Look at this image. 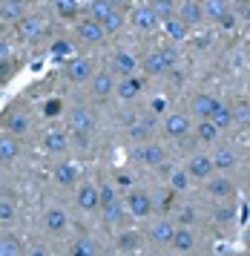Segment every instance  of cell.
Instances as JSON below:
<instances>
[{
  "label": "cell",
  "mask_w": 250,
  "mask_h": 256,
  "mask_svg": "<svg viewBox=\"0 0 250 256\" xmlns=\"http://www.w3.org/2000/svg\"><path fill=\"white\" fill-rule=\"evenodd\" d=\"M176 64H178V52L172 46H158V49H152L150 55H144L141 70H144L147 78H161L170 70H176Z\"/></svg>",
  "instance_id": "cell-1"
},
{
  "label": "cell",
  "mask_w": 250,
  "mask_h": 256,
  "mask_svg": "<svg viewBox=\"0 0 250 256\" xmlns=\"http://www.w3.org/2000/svg\"><path fill=\"white\" fill-rule=\"evenodd\" d=\"M90 18L104 26L106 35H110V32H118V29L124 26V14H121V9L115 6L112 0H92L90 3Z\"/></svg>",
  "instance_id": "cell-2"
},
{
  "label": "cell",
  "mask_w": 250,
  "mask_h": 256,
  "mask_svg": "<svg viewBox=\"0 0 250 256\" xmlns=\"http://www.w3.org/2000/svg\"><path fill=\"white\" fill-rule=\"evenodd\" d=\"M66 124H69V130L75 132V138H78L80 144H90V136H92V130H95V116H92L90 110L72 106L69 116H66Z\"/></svg>",
  "instance_id": "cell-3"
},
{
  "label": "cell",
  "mask_w": 250,
  "mask_h": 256,
  "mask_svg": "<svg viewBox=\"0 0 250 256\" xmlns=\"http://www.w3.org/2000/svg\"><path fill=\"white\" fill-rule=\"evenodd\" d=\"M164 132L176 141L184 138V136L193 132V118L187 116V112H167L164 116Z\"/></svg>",
  "instance_id": "cell-4"
},
{
  "label": "cell",
  "mask_w": 250,
  "mask_h": 256,
  "mask_svg": "<svg viewBox=\"0 0 250 256\" xmlns=\"http://www.w3.org/2000/svg\"><path fill=\"white\" fill-rule=\"evenodd\" d=\"M152 130H156V118L152 116H138V118H132V121L126 124L130 138L138 141V144H144V141L152 138Z\"/></svg>",
  "instance_id": "cell-5"
},
{
  "label": "cell",
  "mask_w": 250,
  "mask_h": 256,
  "mask_svg": "<svg viewBox=\"0 0 250 256\" xmlns=\"http://www.w3.org/2000/svg\"><path fill=\"white\" fill-rule=\"evenodd\" d=\"M92 60L90 58H69L66 60V78L72 84H86V81H92Z\"/></svg>",
  "instance_id": "cell-6"
},
{
  "label": "cell",
  "mask_w": 250,
  "mask_h": 256,
  "mask_svg": "<svg viewBox=\"0 0 250 256\" xmlns=\"http://www.w3.org/2000/svg\"><path fill=\"white\" fill-rule=\"evenodd\" d=\"M187 173H190V178H213V173H216V167H213V158H210V152H196V156H190V164H187Z\"/></svg>",
  "instance_id": "cell-7"
},
{
  "label": "cell",
  "mask_w": 250,
  "mask_h": 256,
  "mask_svg": "<svg viewBox=\"0 0 250 256\" xmlns=\"http://www.w3.org/2000/svg\"><path fill=\"white\" fill-rule=\"evenodd\" d=\"M132 156H136L138 164H147V167H161L164 158H167V152H164L161 144H141V147H136Z\"/></svg>",
  "instance_id": "cell-8"
},
{
  "label": "cell",
  "mask_w": 250,
  "mask_h": 256,
  "mask_svg": "<svg viewBox=\"0 0 250 256\" xmlns=\"http://www.w3.org/2000/svg\"><path fill=\"white\" fill-rule=\"evenodd\" d=\"M75 35H78L84 44H101L106 32H104V26L98 24V20H92L90 14H86L84 20H78V26H75Z\"/></svg>",
  "instance_id": "cell-9"
},
{
  "label": "cell",
  "mask_w": 250,
  "mask_h": 256,
  "mask_svg": "<svg viewBox=\"0 0 250 256\" xmlns=\"http://www.w3.org/2000/svg\"><path fill=\"white\" fill-rule=\"evenodd\" d=\"M222 104L218 98H213V95H207V92H198L190 101V116H196L198 121H204V118H213V112H216V106Z\"/></svg>",
  "instance_id": "cell-10"
},
{
  "label": "cell",
  "mask_w": 250,
  "mask_h": 256,
  "mask_svg": "<svg viewBox=\"0 0 250 256\" xmlns=\"http://www.w3.org/2000/svg\"><path fill=\"white\" fill-rule=\"evenodd\" d=\"M141 64V60H136V55H130V52H112V58H110V72L112 75H118V78H126V75H132L136 72V66Z\"/></svg>",
  "instance_id": "cell-11"
},
{
  "label": "cell",
  "mask_w": 250,
  "mask_h": 256,
  "mask_svg": "<svg viewBox=\"0 0 250 256\" xmlns=\"http://www.w3.org/2000/svg\"><path fill=\"white\" fill-rule=\"evenodd\" d=\"M126 210L136 216V219H144L152 213V198L144 193V190H132L130 196H126Z\"/></svg>",
  "instance_id": "cell-12"
},
{
  "label": "cell",
  "mask_w": 250,
  "mask_h": 256,
  "mask_svg": "<svg viewBox=\"0 0 250 256\" xmlns=\"http://www.w3.org/2000/svg\"><path fill=\"white\" fill-rule=\"evenodd\" d=\"M40 35H44V20H40V18L23 14L20 20H18V38H20V40H38Z\"/></svg>",
  "instance_id": "cell-13"
},
{
  "label": "cell",
  "mask_w": 250,
  "mask_h": 256,
  "mask_svg": "<svg viewBox=\"0 0 250 256\" xmlns=\"http://www.w3.org/2000/svg\"><path fill=\"white\" fill-rule=\"evenodd\" d=\"M90 86H92V95H95V98H110L112 90H115V75L110 70L95 72L92 81H90Z\"/></svg>",
  "instance_id": "cell-14"
},
{
  "label": "cell",
  "mask_w": 250,
  "mask_h": 256,
  "mask_svg": "<svg viewBox=\"0 0 250 256\" xmlns=\"http://www.w3.org/2000/svg\"><path fill=\"white\" fill-rule=\"evenodd\" d=\"M141 90H144V78H136V75H126V78L115 84V92H118L121 101H136Z\"/></svg>",
  "instance_id": "cell-15"
},
{
  "label": "cell",
  "mask_w": 250,
  "mask_h": 256,
  "mask_svg": "<svg viewBox=\"0 0 250 256\" xmlns=\"http://www.w3.org/2000/svg\"><path fill=\"white\" fill-rule=\"evenodd\" d=\"M78 208L80 210H101V190L95 184L78 187Z\"/></svg>",
  "instance_id": "cell-16"
},
{
  "label": "cell",
  "mask_w": 250,
  "mask_h": 256,
  "mask_svg": "<svg viewBox=\"0 0 250 256\" xmlns=\"http://www.w3.org/2000/svg\"><path fill=\"white\" fill-rule=\"evenodd\" d=\"M172 236H176V228H172V222L167 219H158L150 224V239L156 244H172Z\"/></svg>",
  "instance_id": "cell-17"
},
{
  "label": "cell",
  "mask_w": 250,
  "mask_h": 256,
  "mask_svg": "<svg viewBox=\"0 0 250 256\" xmlns=\"http://www.w3.org/2000/svg\"><path fill=\"white\" fill-rule=\"evenodd\" d=\"M207 190H210V196H216V198H233L236 196L233 182L224 178V176H213V178H207Z\"/></svg>",
  "instance_id": "cell-18"
},
{
  "label": "cell",
  "mask_w": 250,
  "mask_h": 256,
  "mask_svg": "<svg viewBox=\"0 0 250 256\" xmlns=\"http://www.w3.org/2000/svg\"><path fill=\"white\" fill-rule=\"evenodd\" d=\"M66 224H69V219H66V213L60 208H49V210H44V228L49 233H60V230H66Z\"/></svg>",
  "instance_id": "cell-19"
},
{
  "label": "cell",
  "mask_w": 250,
  "mask_h": 256,
  "mask_svg": "<svg viewBox=\"0 0 250 256\" xmlns=\"http://www.w3.org/2000/svg\"><path fill=\"white\" fill-rule=\"evenodd\" d=\"M178 18H182L187 26H198L204 20V12H202V3L198 0H184L182 9H178Z\"/></svg>",
  "instance_id": "cell-20"
},
{
  "label": "cell",
  "mask_w": 250,
  "mask_h": 256,
  "mask_svg": "<svg viewBox=\"0 0 250 256\" xmlns=\"http://www.w3.org/2000/svg\"><path fill=\"white\" fill-rule=\"evenodd\" d=\"M66 132L64 130H46L44 132V150L46 152H66Z\"/></svg>",
  "instance_id": "cell-21"
},
{
  "label": "cell",
  "mask_w": 250,
  "mask_h": 256,
  "mask_svg": "<svg viewBox=\"0 0 250 256\" xmlns=\"http://www.w3.org/2000/svg\"><path fill=\"white\" fill-rule=\"evenodd\" d=\"M132 26L150 32V29H156V26H158V18H156V12H152L150 6H136V12H132Z\"/></svg>",
  "instance_id": "cell-22"
},
{
  "label": "cell",
  "mask_w": 250,
  "mask_h": 256,
  "mask_svg": "<svg viewBox=\"0 0 250 256\" xmlns=\"http://www.w3.org/2000/svg\"><path fill=\"white\" fill-rule=\"evenodd\" d=\"M218 132H222V130H218L210 118H204V121L193 124V136L198 138V144H213V141L218 138Z\"/></svg>",
  "instance_id": "cell-23"
},
{
  "label": "cell",
  "mask_w": 250,
  "mask_h": 256,
  "mask_svg": "<svg viewBox=\"0 0 250 256\" xmlns=\"http://www.w3.org/2000/svg\"><path fill=\"white\" fill-rule=\"evenodd\" d=\"M187 32H190V26L184 24L178 14H176V18H170V20H164V35L170 38L172 44H182L184 38H187Z\"/></svg>",
  "instance_id": "cell-24"
},
{
  "label": "cell",
  "mask_w": 250,
  "mask_h": 256,
  "mask_svg": "<svg viewBox=\"0 0 250 256\" xmlns=\"http://www.w3.org/2000/svg\"><path fill=\"white\" fill-rule=\"evenodd\" d=\"M20 156L18 136H0V164H9Z\"/></svg>",
  "instance_id": "cell-25"
},
{
  "label": "cell",
  "mask_w": 250,
  "mask_h": 256,
  "mask_svg": "<svg viewBox=\"0 0 250 256\" xmlns=\"http://www.w3.org/2000/svg\"><path fill=\"white\" fill-rule=\"evenodd\" d=\"M55 182L60 187H72L75 182H78V167H75L72 162L58 164V167H55Z\"/></svg>",
  "instance_id": "cell-26"
},
{
  "label": "cell",
  "mask_w": 250,
  "mask_h": 256,
  "mask_svg": "<svg viewBox=\"0 0 250 256\" xmlns=\"http://www.w3.org/2000/svg\"><path fill=\"white\" fill-rule=\"evenodd\" d=\"M6 130H9V136H23L26 130H29V116L20 112V110H14L6 116Z\"/></svg>",
  "instance_id": "cell-27"
},
{
  "label": "cell",
  "mask_w": 250,
  "mask_h": 256,
  "mask_svg": "<svg viewBox=\"0 0 250 256\" xmlns=\"http://www.w3.org/2000/svg\"><path fill=\"white\" fill-rule=\"evenodd\" d=\"M202 12L210 20H222L230 9H228V0H202Z\"/></svg>",
  "instance_id": "cell-28"
},
{
  "label": "cell",
  "mask_w": 250,
  "mask_h": 256,
  "mask_svg": "<svg viewBox=\"0 0 250 256\" xmlns=\"http://www.w3.org/2000/svg\"><path fill=\"white\" fill-rule=\"evenodd\" d=\"M210 158H213V167L216 170H230L236 164V152L230 150V147H218V150L210 152Z\"/></svg>",
  "instance_id": "cell-29"
},
{
  "label": "cell",
  "mask_w": 250,
  "mask_h": 256,
  "mask_svg": "<svg viewBox=\"0 0 250 256\" xmlns=\"http://www.w3.org/2000/svg\"><path fill=\"white\" fill-rule=\"evenodd\" d=\"M150 9H152V12H156V18H158V20H170V18H176V0H150L147 3Z\"/></svg>",
  "instance_id": "cell-30"
},
{
  "label": "cell",
  "mask_w": 250,
  "mask_h": 256,
  "mask_svg": "<svg viewBox=\"0 0 250 256\" xmlns=\"http://www.w3.org/2000/svg\"><path fill=\"white\" fill-rule=\"evenodd\" d=\"M193 244H196V236L193 233H190V228H176V236H172V248H176V250H184V254H187V250H193Z\"/></svg>",
  "instance_id": "cell-31"
},
{
  "label": "cell",
  "mask_w": 250,
  "mask_h": 256,
  "mask_svg": "<svg viewBox=\"0 0 250 256\" xmlns=\"http://www.w3.org/2000/svg\"><path fill=\"white\" fill-rule=\"evenodd\" d=\"M101 219L106 222V224H118V222L124 219V204L115 198L112 204H104L101 208Z\"/></svg>",
  "instance_id": "cell-32"
},
{
  "label": "cell",
  "mask_w": 250,
  "mask_h": 256,
  "mask_svg": "<svg viewBox=\"0 0 250 256\" xmlns=\"http://www.w3.org/2000/svg\"><path fill=\"white\" fill-rule=\"evenodd\" d=\"M213 124H216L218 130H228L230 124H233V106H228V104H218L216 106V112H213V118H210Z\"/></svg>",
  "instance_id": "cell-33"
},
{
  "label": "cell",
  "mask_w": 250,
  "mask_h": 256,
  "mask_svg": "<svg viewBox=\"0 0 250 256\" xmlns=\"http://www.w3.org/2000/svg\"><path fill=\"white\" fill-rule=\"evenodd\" d=\"M69 256H98V248H95V242H92V239L80 236V239H75V244H72Z\"/></svg>",
  "instance_id": "cell-34"
},
{
  "label": "cell",
  "mask_w": 250,
  "mask_h": 256,
  "mask_svg": "<svg viewBox=\"0 0 250 256\" xmlns=\"http://www.w3.org/2000/svg\"><path fill=\"white\" fill-rule=\"evenodd\" d=\"M118 248L126 250V254H130V250H138V248H141V233L138 230H124L121 236H118Z\"/></svg>",
  "instance_id": "cell-35"
},
{
  "label": "cell",
  "mask_w": 250,
  "mask_h": 256,
  "mask_svg": "<svg viewBox=\"0 0 250 256\" xmlns=\"http://www.w3.org/2000/svg\"><path fill=\"white\" fill-rule=\"evenodd\" d=\"M0 256H20V239L0 236Z\"/></svg>",
  "instance_id": "cell-36"
},
{
  "label": "cell",
  "mask_w": 250,
  "mask_h": 256,
  "mask_svg": "<svg viewBox=\"0 0 250 256\" xmlns=\"http://www.w3.org/2000/svg\"><path fill=\"white\" fill-rule=\"evenodd\" d=\"M170 187H172V193L187 190V187H190V173H187V170H172L170 173Z\"/></svg>",
  "instance_id": "cell-37"
},
{
  "label": "cell",
  "mask_w": 250,
  "mask_h": 256,
  "mask_svg": "<svg viewBox=\"0 0 250 256\" xmlns=\"http://www.w3.org/2000/svg\"><path fill=\"white\" fill-rule=\"evenodd\" d=\"M0 12H3V18H14V20H20L23 18V6L18 3V0H3V3H0Z\"/></svg>",
  "instance_id": "cell-38"
},
{
  "label": "cell",
  "mask_w": 250,
  "mask_h": 256,
  "mask_svg": "<svg viewBox=\"0 0 250 256\" xmlns=\"http://www.w3.org/2000/svg\"><path fill=\"white\" fill-rule=\"evenodd\" d=\"M233 124H242V127H250V104H236L233 106Z\"/></svg>",
  "instance_id": "cell-39"
},
{
  "label": "cell",
  "mask_w": 250,
  "mask_h": 256,
  "mask_svg": "<svg viewBox=\"0 0 250 256\" xmlns=\"http://www.w3.org/2000/svg\"><path fill=\"white\" fill-rule=\"evenodd\" d=\"M55 9L60 18H75L78 14V0H55Z\"/></svg>",
  "instance_id": "cell-40"
},
{
  "label": "cell",
  "mask_w": 250,
  "mask_h": 256,
  "mask_svg": "<svg viewBox=\"0 0 250 256\" xmlns=\"http://www.w3.org/2000/svg\"><path fill=\"white\" fill-rule=\"evenodd\" d=\"M14 216H18L14 202H12V198H0V222H12Z\"/></svg>",
  "instance_id": "cell-41"
},
{
  "label": "cell",
  "mask_w": 250,
  "mask_h": 256,
  "mask_svg": "<svg viewBox=\"0 0 250 256\" xmlns=\"http://www.w3.org/2000/svg\"><path fill=\"white\" fill-rule=\"evenodd\" d=\"M52 55H55V58H69V55H72V44H69V40H55V44H52Z\"/></svg>",
  "instance_id": "cell-42"
},
{
  "label": "cell",
  "mask_w": 250,
  "mask_h": 256,
  "mask_svg": "<svg viewBox=\"0 0 250 256\" xmlns=\"http://www.w3.org/2000/svg\"><path fill=\"white\" fill-rule=\"evenodd\" d=\"M167 112V101L164 98H152L150 101V116H164Z\"/></svg>",
  "instance_id": "cell-43"
},
{
  "label": "cell",
  "mask_w": 250,
  "mask_h": 256,
  "mask_svg": "<svg viewBox=\"0 0 250 256\" xmlns=\"http://www.w3.org/2000/svg\"><path fill=\"white\" fill-rule=\"evenodd\" d=\"M98 190H101V208H104V204H112V202H115V190H112L110 184L98 187Z\"/></svg>",
  "instance_id": "cell-44"
},
{
  "label": "cell",
  "mask_w": 250,
  "mask_h": 256,
  "mask_svg": "<svg viewBox=\"0 0 250 256\" xmlns=\"http://www.w3.org/2000/svg\"><path fill=\"white\" fill-rule=\"evenodd\" d=\"M193 219H196V210L193 208H182V210H178V222H182L184 228H187V224H193Z\"/></svg>",
  "instance_id": "cell-45"
},
{
  "label": "cell",
  "mask_w": 250,
  "mask_h": 256,
  "mask_svg": "<svg viewBox=\"0 0 250 256\" xmlns=\"http://www.w3.org/2000/svg\"><path fill=\"white\" fill-rule=\"evenodd\" d=\"M9 55H12L9 44H6V40H0V64H6V60H9Z\"/></svg>",
  "instance_id": "cell-46"
},
{
  "label": "cell",
  "mask_w": 250,
  "mask_h": 256,
  "mask_svg": "<svg viewBox=\"0 0 250 256\" xmlns=\"http://www.w3.org/2000/svg\"><path fill=\"white\" fill-rule=\"evenodd\" d=\"M29 256H49V254H46L44 244H32V248H29Z\"/></svg>",
  "instance_id": "cell-47"
},
{
  "label": "cell",
  "mask_w": 250,
  "mask_h": 256,
  "mask_svg": "<svg viewBox=\"0 0 250 256\" xmlns=\"http://www.w3.org/2000/svg\"><path fill=\"white\" fill-rule=\"evenodd\" d=\"M46 112H49V116H58V112H60V101H49V104H46Z\"/></svg>",
  "instance_id": "cell-48"
},
{
  "label": "cell",
  "mask_w": 250,
  "mask_h": 256,
  "mask_svg": "<svg viewBox=\"0 0 250 256\" xmlns=\"http://www.w3.org/2000/svg\"><path fill=\"white\" fill-rule=\"evenodd\" d=\"M230 216H233V213H230V210H224V208L216 210V219H218V222H230Z\"/></svg>",
  "instance_id": "cell-49"
},
{
  "label": "cell",
  "mask_w": 250,
  "mask_h": 256,
  "mask_svg": "<svg viewBox=\"0 0 250 256\" xmlns=\"http://www.w3.org/2000/svg\"><path fill=\"white\" fill-rule=\"evenodd\" d=\"M9 81V72L3 70V64H0V86H3V84Z\"/></svg>",
  "instance_id": "cell-50"
},
{
  "label": "cell",
  "mask_w": 250,
  "mask_h": 256,
  "mask_svg": "<svg viewBox=\"0 0 250 256\" xmlns=\"http://www.w3.org/2000/svg\"><path fill=\"white\" fill-rule=\"evenodd\" d=\"M244 242H248V244H250V230H248V236H244Z\"/></svg>",
  "instance_id": "cell-51"
}]
</instances>
